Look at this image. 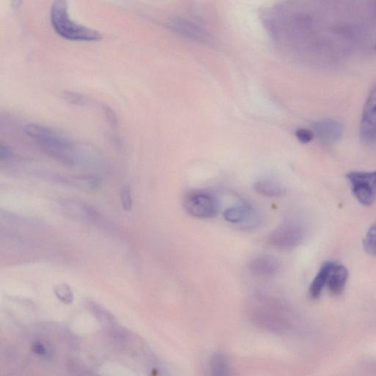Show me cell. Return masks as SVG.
<instances>
[{
    "label": "cell",
    "mask_w": 376,
    "mask_h": 376,
    "mask_svg": "<svg viewBox=\"0 0 376 376\" xmlns=\"http://www.w3.org/2000/svg\"><path fill=\"white\" fill-rule=\"evenodd\" d=\"M25 130L42 151L58 161L70 166H84L91 162L88 152L60 132L36 124L27 125Z\"/></svg>",
    "instance_id": "1"
},
{
    "label": "cell",
    "mask_w": 376,
    "mask_h": 376,
    "mask_svg": "<svg viewBox=\"0 0 376 376\" xmlns=\"http://www.w3.org/2000/svg\"><path fill=\"white\" fill-rule=\"evenodd\" d=\"M50 23L55 32L67 40L95 42L103 38L101 33L73 21L69 13L68 4L64 0H58L52 4Z\"/></svg>",
    "instance_id": "2"
},
{
    "label": "cell",
    "mask_w": 376,
    "mask_h": 376,
    "mask_svg": "<svg viewBox=\"0 0 376 376\" xmlns=\"http://www.w3.org/2000/svg\"><path fill=\"white\" fill-rule=\"evenodd\" d=\"M346 178L356 200L363 206H371L376 200V171H351Z\"/></svg>",
    "instance_id": "3"
},
{
    "label": "cell",
    "mask_w": 376,
    "mask_h": 376,
    "mask_svg": "<svg viewBox=\"0 0 376 376\" xmlns=\"http://www.w3.org/2000/svg\"><path fill=\"white\" fill-rule=\"evenodd\" d=\"M183 204L187 212L198 219H211L219 212L220 207L216 198L204 191L188 193Z\"/></svg>",
    "instance_id": "4"
},
{
    "label": "cell",
    "mask_w": 376,
    "mask_h": 376,
    "mask_svg": "<svg viewBox=\"0 0 376 376\" xmlns=\"http://www.w3.org/2000/svg\"><path fill=\"white\" fill-rule=\"evenodd\" d=\"M304 228L295 223H286L275 229L268 237L274 248L289 250L298 246L304 239Z\"/></svg>",
    "instance_id": "5"
},
{
    "label": "cell",
    "mask_w": 376,
    "mask_h": 376,
    "mask_svg": "<svg viewBox=\"0 0 376 376\" xmlns=\"http://www.w3.org/2000/svg\"><path fill=\"white\" fill-rule=\"evenodd\" d=\"M360 137L365 144L376 140V86L372 90L365 102L360 122Z\"/></svg>",
    "instance_id": "6"
},
{
    "label": "cell",
    "mask_w": 376,
    "mask_h": 376,
    "mask_svg": "<svg viewBox=\"0 0 376 376\" xmlns=\"http://www.w3.org/2000/svg\"><path fill=\"white\" fill-rule=\"evenodd\" d=\"M62 210L72 220L87 223L97 224L102 221L101 216L89 205L76 200L64 201Z\"/></svg>",
    "instance_id": "7"
},
{
    "label": "cell",
    "mask_w": 376,
    "mask_h": 376,
    "mask_svg": "<svg viewBox=\"0 0 376 376\" xmlns=\"http://www.w3.org/2000/svg\"><path fill=\"white\" fill-rule=\"evenodd\" d=\"M312 132L326 146H333L340 142L343 134L341 123L334 120H325L312 125Z\"/></svg>",
    "instance_id": "8"
},
{
    "label": "cell",
    "mask_w": 376,
    "mask_h": 376,
    "mask_svg": "<svg viewBox=\"0 0 376 376\" xmlns=\"http://www.w3.org/2000/svg\"><path fill=\"white\" fill-rule=\"evenodd\" d=\"M250 270L256 275L270 277L280 270L279 261L269 255H261L256 257L250 263Z\"/></svg>",
    "instance_id": "9"
},
{
    "label": "cell",
    "mask_w": 376,
    "mask_h": 376,
    "mask_svg": "<svg viewBox=\"0 0 376 376\" xmlns=\"http://www.w3.org/2000/svg\"><path fill=\"white\" fill-rule=\"evenodd\" d=\"M254 212L248 204H241L230 207L224 213V220L231 224H250L253 220Z\"/></svg>",
    "instance_id": "10"
},
{
    "label": "cell",
    "mask_w": 376,
    "mask_h": 376,
    "mask_svg": "<svg viewBox=\"0 0 376 376\" xmlns=\"http://www.w3.org/2000/svg\"><path fill=\"white\" fill-rule=\"evenodd\" d=\"M348 279V269L342 265L334 263L330 272L326 286L333 295H340L346 288Z\"/></svg>",
    "instance_id": "11"
},
{
    "label": "cell",
    "mask_w": 376,
    "mask_h": 376,
    "mask_svg": "<svg viewBox=\"0 0 376 376\" xmlns=\"http://www.w3.org/2000/svg\"><path fill=\"white\" fill-rule=\"evenodd\" d=\"M334 265V263H326L317 273L313 280L310 287L309 295L312 299H319L325 286L327 285L330 272Z\"/></svg>",
    "instance_id": "12"
},
{
    "label": "cell",
    "mask_w": 376,
    "mask_h": 376,
    "mask_svg": "<svg viewBox=\"0 0 376 376\" xmlns=\"http://www.w3.org/2000/svg\"><path fill=\"white\" fill-rule=\"evenodd\" d=\"M253 187L257 193L267 197H279L284 193V189L280 184L270 181L257 182Z\"/></svg>",
    "instance_id": "13"
},
{
    "label": "cell",
    "mask_w": 376,
    "mask_h": 376,
    "mask_svg": "<svg viewBox=\"0 0 376 376\" xmlns=\"http://www.w3.org/2000/svg\"><path fill=\"white\" fill-rule=\"evenodd\" d=\"M210 370L212 376H229V363L224 353H217L212 355Z\"/></svg>",
    "instance_id": "14"
},
{
    "label": "cell",
    "mask_w": 376,
    "mask_h": 376,
    "mask_svg": "<svg viewBox=\"0 0 376 376\" xmlns=\"http://www.w3.org/2000/svg\"><path fill=\"white\" fill-rule=\"evenodd\" d=\"M54 292L57 298L65 304H72L74 295L69 285L62 283L54 287Z\"/></svg>",
    "instance_id": "15"
},
{
    "label": "cell",
    "mask_w": 376,
    "mask_h": 376,
    "mask_svg": "<svg viewBox=\"0 0 376 376\" xmlns=\"http://www.w3.org/2000/svg\"><path fill=\"white\" fill-rule=\"evenodd\" d=\"M363 247L368 255L376 257V224L368 231L363 241Z\"/></svg>",
    "instance_id": "16"
},
{
    "label": "cell",
    "mask_w": 376,
    "mask_h": 376,
    "mask_svg": "<svg viewBox=\"0 0 376 376\" xmlns=\"http://www.w3.org/2000/svg\"><path fill=\"white\" fill-rule=\"evenodd\" d=\"M63 96L64 100L72 105L82 106L96 105L93 101L89 100L88 96L83 94L67 91L64 93Z\"/></svg>",
    "instance_id": "17"
},
{
    "label": "cell",
    "mask_w": 376,
    "mask_h": 376,
    "mask_svg": "<svg viewBox=\"0 0 376 376\" xmlns=\"http://www.w3.org/2000/svg\"><path fill=\"white\" fill-rule=\"evenodd\" d=\"M121 203L123 208L126 212L131 211L132 208V197L131 188L129 186H125L121 191Z\"/></svg>",
    "instance_id": "18"
},
{
    "label": "cell",
    "mask_w": 376,
    "mask_h": 376,
    "mask_svg": "<svg viewBox=\"0 0 376 376\" xmlns=\"http://www.w3.org/2000/svg\"><path fill=\"white\" fill-rule=\"evenodd\" d=\"M296 137L303 144L311 142L314 138V132L307 129H300L295 132Z\"/></svg>",
    "instance_id": "19"
},
{
    "label": "cell",
    "mask_w": 376,
    "mask_h": 376,
    "mask_svg": "<svg viewBox=\"0 0 376 376\" xmlns=\"http://www.w3.org/2000/svg\"><path fill=\"white\" fill-rule=\"evenodd\" d=\"M0 157L2 160H11L13 157V153L6 147L0 146Z\"/></svg>",
    "instance_id": "20"
},
{
    "label": "cell",
    "mask_w": 376,
    "mask_h": 376,
    "mask_svg": "<svg viewBox=\"0 0 376 376\" xmlns=\"http://www.w3.org/2000/svg\"><path fill=\"white\" fill-rule=\"evenodd\" d=\"M32 351L34 353L44 355L47 353V350L45 347V346L41 343H35L32 346Z\"/></svg>",
    "instance_id": "21"
},
{
    "label": "cell",
    "mask_w": 376,
    "mask_h": 376,
    "mask_svg": "<svg viewBox=\"0 0 376 376\" xmlns=\"http://www.w3.org/2000/svg\"><path fill=\"white\" fill-rule=\"evenodd\" d=\"M375 49H376V45H375Z\"/></svg>",
    "instance_id": "22"
}]
</instances>
